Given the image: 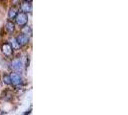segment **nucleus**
Here are the masks:
<instances>
[{"label": "nucleus", "mask_w": 128, "mask_h": 115, "mask_svg": "<svg viewBox=\"0 0 128 115\" xmlns=\"http://www.w3.org/2000/svg\"><path fill=\"white\" fill-rule=\"evenodd\" d=\"M24 1H25V2H31L32 0H24Z\"/></svg>", "instance_id": "12"}, {"label": "nucleus", "mask_w": 128, "mask_h": 115, "mask_svg": "<svg viewBox=\"0 0 128 115\" xmlns=\"http://www.w3.org/2000/svg\"><path fill=\"white\" fill-rule=\"evenodd\" d=\"M3 83L7 84V85H9V84H11V79H10V75H8V74H4L3 75Z\"/></svg>", "instance_id": "11"}, {"label": "nucleus", "mask_w": 128, "mask_h": 115, "mask_svg": "<svg viewBox=\"0 0 128 115\" xmlns=\"http://www.w3.org/2000/svg\"><path fill=\"white\" fill-rule=\"evenodd\" d=\"M20 10H21V13H31L32 12V5L29 3V2H24L21 4L20 6Z\"/></svg>", "instance_id": "6"}, {"label": "nucleus", "mask_w": 128, "mask_h": 115, "mask_svg": "<svg viewBox=\"0 0 128 115\" xmlns=\"http://www.w3.org/2000/svg\"><path fill=\"white\" fill-rule=\"evenodd\" d=\"M2 53L6 56V57L10 58L12 57V55H13V48H12V46L10 43H4V44L2 45Z\"/></svg>", "instance_id": "4"}, {"label": "nucleus", "mask_w": 128, "mask_h": 115, "mask_svg": "<svg viewBox=\"0 0 128 115\" xmlns=\"http://www.w3.org/2000/svg\"><path fill=\"white\" fill-rule=\"evenodd\" d=\"M11 46H12L13 50H18V49H20V46H19V44L18 43L16 38H13L11 39Z\"/></svg>", "instance_id": "10"}, {"label": "nucleus", "mask_w": 128, "mask_h": 115, "mask_svg": "<svg viewBox=\"0 0 128 115\" xmlns=\"http://www.w3.org/2000/svg\"><path fill=\"white\" fill-rule=\"evenodd\" d=\"M16 22L19 27H24L28 22V15L27 13H18L16 16Z\"/></svg>", "instance_id": "3"}, {"label": "nucleus", "mask_w": 128, "mask_h": 115, "mask_svg": "<svg viewBox=\"0 0 128 115\" xmlns=\"http://www.w3.org/2000/svg\"><path fill=\"white\" fill-rule=\"evenodd\" d=\"M16 41H18V43L19 44L20 47L24 46V45H27L28 42H29V37H27V36L23 35V34H19L18 36L16 38Z\"/></svg>", "instance_id": "5"}, {"label": "nucleus", "mask_w": 128, "mask_h": 115, "mask_svg": "<svg viewBox=\"0 0 128 115\" xmlns=\"http://www.w3.org/2000/svg\"><path fill=\"white\" fill-rule=\"evenodd\" d=\"M21 34H23V35H25L27 37H29V36H31V34H32V30H31V28L29 27V26H24V27H22V29H21Z\"/></svg>", "instance_id": "9"}, {"label": "nucleus", "mask_w": 128, "mask_h": 115, "mask_svg": "<svg viewBox=\"0 0 128 115\" xmlns=\"http://www.w3.org/2000/svg\"><path fill=\"white\" fill-rule=\"evenodd\" d=\"M11 67L14 70V72H16V73H20L23 70V62L21 60L20 58H14L11 62Z\"/></svg>", "instance_id": "1"}, {"label": "nucleus", "mask_w": 128, "mask_h": 115, "mask_svg": "<svg viewBox=\"0 0 128 115\" xmlns=\"http://www.w3.org/2000/svg\"><path fill=\"white\" fill-rule=\"evenodd\" d=\"M18 10H16V7H12V8H10V10H9V13H8V17L10 19V21H12L14 18H16V16L18 15Z\"/></svg>", "instance_id": "7"}, {"label": "nucleus", "mask_w": 128, "mask_h": 115, "mask_svg": "<svg viewBox=\"0 0 128 115\" xmlns=\"http://www.w3.org/2000/svg\"><path fill=\"white\" fill-rule=\"evenodd\" d=\"M10 79H11V83L16 87H19L22 83V78H21L19 73L12 72L10 74Z\"/></svg>", "instance_id": "2"}, {"label": "nucleus", "mask_w": 128, "mask_h": 115, "mask_svg": "<svg viewBox=\"0 0 128 115\" xmlns=\"http://www.w3.org/2000/svg\"><path fill=\"white\" fill-rule=\"evenodd\" d=\"M5 27H6V30L8 31V33H10V34H12L14 31V22L10 21V20H8L6 22Z\"/></svg>", "instance_id": "8"}]
</instances>
